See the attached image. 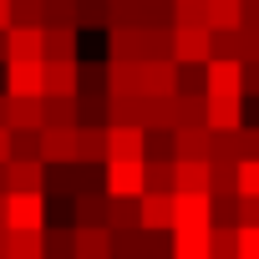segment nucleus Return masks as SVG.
Returning a JSON list of instances; mask_svg holds the SVG:
<instances>
[{
	"label": "nucleus",
	"instance_id": "nucleus-33",
	"mask_svg": "<svg viewBox=\"0 0 259 259\" xmlns=\"http://www.w3.org/2000/svg\"><path fill=\"white\" fill-rule=\"evenodd\" d=\"M234 188H239V198H259V158H239Z\"/></svg>",
	"mask_w": 259,
	"mask_h": 259
},
{
	"label": "nucleus",
	"instance_id": "nucleus-3",
	"mask_svg": "<svg viewBox=\"0 0 259 259\" xmlns=\"http://www.w3.org/2000/svg\"><path fill=\"white\" fill-rule=\"evenodd\" d=\"M138 87H143V97H173V92H178V66H173V56L138 61Z\"/></svg>",
	"mask_w": 259,
	"mask_h": 259
},
{
	"label": "nucleus",
	"instance_id": "nucleus-4",
	"mask_svg": "<svg viewBox=\"0 0 259 259\" xmlns=\"http://www.w3.org/2000/svg\"><path fill=\"white\" fill-rule=\"evenodd\" d=\"M173 66H208L213 61V51H208V31H183V26H173Z\"/></svg>",
	"mask_w": 259,
	"mask_h": 259
},
{
	"label": "nucleus",
	"instance_id": "nucleus-13",
	"mask_svg": "<svg viewBox=\"0 0 259 259\" xmlns=\"http://www.w3.org/2000/svg\"><path fill=\"white\" fill-rule=\"evenodd\" d=\"M76 163H107V122H76Z\"/></svg>",
	"mask_w": 259,
	"mask_h": 259
},
{
	"label": "nucleus",
	"instance_id": "nucleus-10",
	"mask_svg": "<svg viewBox=\"0 0 259 259\" xmlns=\"http://www.w3.org/2000/svg\"><path fill=\"white\" fill-rule=\"evenodd\" d=\"M138 229L168 234L173 229V193H143L138 198Z\"/></svg>",
	"mask_w": 259,
	"mask_h": 259
},
{
	"label": "nucleus",
	"instance_id": "nucleus-29",
	"mask_svg": "<svg viewBox=\"0 0 259 259\" xmlns=\"http://www.w3.org/2000/svg\"><path fill=\"white\" fill-rule=\"evenodd\" d=\"M208 31H239V0H203Z\"/></svg>",
	"mask_w": 259,
	"mask_h": 259
},
{
	"label": "nucleus",
	"instance_id": "nucleus-1",
	"mask_svg": "<svg viewBox=\"0 0 259 259\" xmlns=\"http://www.w3.org/2000/svg\"><path fill=\"white\" fill-rule=\"evenodd\" d=\"M102 188H107V198H143L148 193V163L143 158H112V163H102Z\"/></svg>",
	"mask_w": 259,
	"mask_h": 259
},
{
	"label": "nucleus",
	"instance_id": "nucleus-31",
	"mask_svg": "<svg viewBox=\"0 0 259 259\" xmlns=\"http://www.w3.org/2000/svg\"><path fill=\"white\" fill-rule=\"evenodd\" d=\"M173 127H203V97H178L173 92Z\"/></svg>",
	"mask_w": 259,
	"mask_h": 259
},
{
	"label": "nucleus",
	"instance_id": "nucleus-38",
	"mask_svg": "<svg viewBox=\"0 0 259 259\" xmlns=\"http://www.w3.org/2000/svg\"><path fill=\"white\" fill-rule=\"evenodd\" d=\"M178 97H203V66H178Z\"/></svg>",
	"mask_w": 259,
	"mask_h": 259
},
{
	"label": "nucleus",
	"instance_id": "nucleus-43",
	"mask_svg": "<svg viewBox=\"0 0 259 259\" xmlns=\"http://www.w3.org/2000/svg\"><path fill=\"white\" fill-rule=\"evenodd\" d=\"M239 259H259V229H239Z\"/></svg>",
	"mask_w": 259,
	"mask_h": 259
},
{
	"label": "nucleus",
	"instance_id": "nucleus-45",
	"mask_svg": "<svg viewBox=\"0 0 259 259\" xmlns=\"http://www.w3.org/2000/svg\"><path fill=\"white\" fill-rule=\"evenodd\" d=\"M0 31H11V0H0Z\"/></svg>",
	"mask_w": 259,
	"mask_h": 259
},
{
	"label": "nucleus",
	"instance_id": "nucleus-28",
	"mask_svg": "<svg viewBox=\"0 0 259 259\" xmlns=\"http://www.w3.org/2000/svg\"><path fill=\"white\" fill-rule=\"evenodd\" d=\"M168 11H173V26H183V31H208L203 0H168Z\"/></svg>",
	"mask_w": 259,
	"mask_h": 259
},
{
	"label": "nucleus",
	"instance_id": "nucleus-26",
	"mask_svg": "<svg viewBox=\"0 0 259 259\" xmlns=\"http://www.w3.org/2000/svg\"><path fill=\"white\" fill-rule=\"evenodd\" d=\"M76 229H107V193H81L76 198Z\"/></svg>",
	"mask_w": 259,
	"mask_h": 259
},
{
	"label": "nucleus",
	"instance_id": "nucleus-23",
	"mask_svg": "<svg viewBox=\"0 0 259 259\" xmlns=\"http://www.w3.org/2000/svg\"><path fill=\"white\" fill-rule=\"evenodd\" d=\"M71 234H76L71 259H112V234L107 229H71Z\"/></svg>",
	"mask_w": 259,
	"mask_h": 259
},
{
	"label": "nucleus",
	"instance_id": "nucleus-20",
	"mask_svg": "<svg viewBox=\"0 0 259 259\" xmlns=\"http://www.w3.org/2000/svg\"><path fill=\"white\" fill-rule=\"evenodd\" d=\"M173 193H208V163L173 158Z\"/></svg>",
	"mask_w": 259,
	"mask_h": 259
},
{
	"label": "nucleus",
	"instance_id": "nucleus-5",
	"mask_svg": "<svg viewBox=\"0 0 259 259\" xmlns=\"http://www.w3.org/2000/svg\"><path fill=\"white\" fill-rule=\"evenodd\" d=\"M213 198L208 193H173V229H208Z\"/></svg>",
	"mask_w": 259,
	"mask_h": 259
},
{
	"label": "nucleus",
	"instance_id": "nucleus-47",
	"mask_svg": "<svg viewBox=\"0 0 259 259\" xmlns=\"http://www.w3.org/2000/svg\"><path fill=\"white\" fill-rule=\"evenodd\" d=\"M0 229H6V193H0Z\"/></svg>",
	"mask_w": 259,
	"mask_h": 259
},
{
	"label": "nucleus",
	"instance_id": "nucleus-44",
	"mask_svg": "<svg viewBox=\"0 0 259 259\" xmlns=\"http://www.w3.org/2000/svg\"><path fill=\"white\" fill-rule=\"evenodd\" d=\"M0 163H11V127H0Z\"/></svg>",
	"mask_w": 259,
	"mask_h": 259
},
{
	"label": "nucleus",
	"instance_id": "nucleus-21",
	"mask_svg": "<svg viewBox=\"0 0 259 259\" xmlns=\"http://www.w3.org/2000/svg\"><path fill=\"white\" fill-rule=\"evenodd\" d=\"M107 97H143L138 61H107Z\"/></svg>",
	"mask_w": 259,
	"mask_h": 259
},
{
	"label": "nucleus",
	"instance_id": "nucleus-25",
	"mask_svg": "<svg viewBox=\"0 0 259 259\" xmlns=\"http://www.w3.org/2000/svg\"><path fill=\"white\" fill-rule=\"evenodd\" d=\"M6 259H46L41 229H6Z\"/></svg>",
	"mask_w": 259,
	"mask_h": 259
},
{
	"label": "nucleus",
	"instance_id": "nucleus-49",
	"mask_svg": "<svg viewBox=\"0 0 259 259\" xmlns=\"http://www.w3.org/2000/svg\"><path fill=\"white\" fill-rule=\"evenodd\" d=\"M0 61H6V31H0Z\"/></svg>",
	"mask_w": 259,
	"mask_h": 259
},
{
	"label": "nucleus",
	"instance_id": "nucleus-7",
	"mask_svg": "<svg viewBox=\"0 0 259 259\" xmlns=\"http://www.w3.org/2000/svg\"><path fill=\"white\" fill-rule=\"evenodd\" d=\"M46 188V163L41 158H11L6 163V193H41Z\"/></svg>",
	"mask_w": 259,
	"mask_h": 259
},
{
	"label": "nucleus",
	"instance_id": "nucleus-8",
	"mask_svg": "<svg viewBox=\"0 0 259 259\" xmlns=\"http://www.w3.org/2000/svg\"><path fill=\"white\" fill-rule=\"evenodd\" d=\"M46 168L56 163H76V127H41V153H36Z\"/></svg>",
	"mask_w": 259,
	"mask_h": 259
},
{
	"label": "nucleus",
	"instance_id": "nucleus-17",
	"mask_svg": "<svg viewBox=\"0 0 259 259\" xmlns=\"http://www.w3.org/2000/svg\"><path fill=\"white\" fill-rule=\"evenodd\" d=\"M173 158L208 163V127H173Z\"/></svg>",
	"mask_w": 259,
	"mask_h": 259
},
{
	"label": "nucleus",
	"instance_id": "nucleus-36",
	"mask_svg": "<svg viewBox=\"0 0 259 259\" xmlns=\"http://www.w3.org/2000/svg\"><path fill=\"white\" fill-rule=\"evenodd\" d=\"M81 26H107V0H76V31Z\"/></svg>",
	"mask_w": 259,
	"mask_h": 259
},
{
	"label": "nucleus",
	"instance_id": "nucleus-41",
	"mask_svg": "<svg viewBox=\"0 0 259 259\" xmlns=\"http://www.w3.org/2000/svg\"><path fill=\"white\" fill-rule=\"evenodd\" d=\"M239 61H259V31H239Z\"/></svg>",
	"mask_w": 259,
	"mask_h": 259
},
{
	"label": "nucleus",
	"instance_id": "nucleus-50",
	"mask_svg": "<svg viewBox=\"0 0 259 259\" xmlns=\"http://www.w3.org/2000/svg\"><path fill=\"white\" fill-rule=\"evenodd\" d=\"M0 259H6V229H0Z\"/></svg>",
	"mask_w": 259,
	"mask_h": 259
},
{
	"label": "nucleus",
	"instance_id": "nucleus-37",
	"mask_svg": "<svg viewBox=\"0 0 259 259\" xmlns=\"http://www.w3.org/2000/svg\"><path fill=\"white\" fill-rule=\"evenodd\" d=\"M41 153V133H16L11 127V158H36Z\"/></svg>",
	"mask_w": 259,
	"mask_h": 259
},
{
	"label": "nucleus",
	"instance_id": "nucleus-19",
	"mask_svg": "<svg viewBox=\"0 0 259 259\" xmlns=\"http://www.w3.org/2000/svg\"><path fill=\"white\" fill-rule=\"evenodd\" d=\"M168 234H173L168 259H213L208 254V229H168Z\"/></svg>",
	"mask_w": 259,
	"mask_h": 259
},
{
	"label": "nucleus",
	"instance_id": "nucleus-9",
	"mask_svg": "<svg viewBox=\"0 0 259 259\" xmlns=\"http://www.w3.org/2000/svg\"><path fill=\"white\" fill-rule=\"evenodd\" d=\"M203 127H213V133L244 127V97H203Z\"/></svg>",
	"mask_w": 259,
	"mask_h": 259
},
{
	"label": "nucleus",
	"instance_id": "nucleus-12",
	"mask_svg": "<svg viewBox=\"0 0 259 259\" xmlns=\"http://www.w3.org/2000/svg\"><path fill=\"white\" fill-rule=\"evenodd\" d=\"M81 61H41V97H76Z\"/></svg>",
	"mask_w": 259,
	"mask_h": 259
},
{
	"label": "nucleus",
	"instance_id": "nucleus-15",
	"mask_svg": "<svg viewBox=\"0 0 259 259\" xmlns=\"http://www.w3.org/2000/svg\"><path fill=\"white\" fill-rule=\"evenodd\" d=\"M6 61H41V26H11L6 31Z\"/></svg>",
	"mask_w": 259,
	"mask_h": 259
},
{
	"label": "nucleus",
	"instance_id": "nucleus-39",
	"mask_svg": "<svg viewBox=\"0 0 259 259\" xmlns=\"http://www.w3.org/2000/svg\"><path fill=\"white\" fill-rule=\"evenodd\" d=\"M234 143H239V158H259V127H234Z\"/></svg>",
	"mask_w": 259,
	"mask_h": 259
},
{
	"label": "nucleus",
	"instance_id": "nucleus-35",
	"mask_svg": "<svg viewBox=\"0 0 259 259\" xmlns=\"http://www.w3.org/2000/svg\"><path fill=\"white\" fill-rule=\"evenodd\" d=\"M208 51L224 61H239V31H208Z\"/></svg>",
	"mask_w": 259,
	"mask_h": 259
},
{
	"label": "nucleus",
	"instance_id": "nucleus-48",
	"mask_svg": "<svg viewBox=\"0 0 259 259\" xmlns=\"http://www.w3.org/2000/svg\"><path fill=\"white\" fill-rule=\"evenodd\" d=\"M0 193H6V163H0Z\"/></svg>",
	"mask_w": 259,
	"mask_h": 259
},
{
	"label": "nucleus",
	"instance_id": "nucleus-22",
	"mask_svg": "<svg viewBox=\"0 0 259 259\" xmlns=\"http://www.w3.org/2000/svg\"><path fill=\"white\" fill-rule=\"evenodd\" d=\"M41 127H76L81 122V107H76V97H41Z\"/></svg>",
	"mask_w": 259,
	"mask_h": 259
},
{
	"label": "nucleus",
	"instance_id": "nucleus-46",
	"mask_svg": "<svg viewBox=\"0 0 259 259\" xmlns=\"http://www.w3.org/2000/svg\"><path fill=\"white\" fill-rule=\"evenodd\" d=\"M6 107H11V97H0V127H6Z\"/></svg>",
	"mask_w": 259,
	"mask_h": 259
},
{
	"label": "nucleus",
	"instance_id": "nucleus-2",
	"mask_svg": "<svg viewBox=\"0 0 259 259\" xmlns=\"http://www.w3.org/2000/svg\"><path fill=\"white\" fill-rule=\"evenodd\" d=\"M6 229H46V193H6Z\"/></svg>",
	"mask_w": 259,
	"mask_h": 259
},
{
	"label": "nucleus",
	"instance_id": "nucleus-30",
	"mask_svg": "<svg viewBox=\"0 0 259 259\" xmlns=\"http://www.w3.org/2000/svg\"><path fill=\"white\" fill-rule=\"evenodd\" d=\"M71 249H76L71 229H41V254L46 259H71Z\"/></svg>",
	"mask_w": 259,
	"mask_h": 259
},
{
	"label": "nucleus",
	"instance_id": "nucleus-34",
	"mask_svg": "<svg viewBox=\"0 0 259 259\" xmlns=\"http://www.w3.org/2000/svg\"><path fill=\"white\" fill-rule=\"evenodd\" d=\"M46 11H41V0H11V26H41Z\"/></svg>",
	"mask_w": 259,
	"mask_h": 259
},
{
	"label": "nucleus",
	"instance_id": "nucleus-24",
	"mask_svg": "<svg viewBox=\"0 0 259 259\" xmlns=\"http://www.w3.org/2000/svg\"><path fill=\"white\" fill-rule=\"evenodd\" d=\"M112 31V56L107 61H143V31L138 26H107Z\"/></svg>",
	"mask_w": 259,
	"mask_h": 259
},
{
	"label": "nucleus",
	"instance_id": "nucleus-6",
	"mask_svg": "<svg viewBox=\"0 0 259 259\" xmlns=\"http://www.w3.org/2000/svg\"><path fill=\"white\" fill-rule=\"evenodd\" d=\"M143 153H148V127H133V122L107 127V163L112 158H143Z\"/></svg>",
	"mask_w": 259,
	"mask_h": 259
},
{
	"label": "nucleus",
	"instance_id": "nucleus-16",
	"mask_svg": "<svg viewBox=\"0 0 259 259\" xmlns=\"http://www.w3.org/2000/svg\"><path fill=\"white\" fill-rule=\"evenodd\" d=\"M6 92L11 97H41V61H6Z\"/></svg>",
	"mask_w": 259,
	"mask_h": 259
},
{
	"label": "nucleus",
	"instance_id": "nucleus-18",
	"mask_svg": "<svg viewBox=\"0 0 259 259\" xmlns=\"http://www.w3.org/2000/svg\"><path fill=\"white\" fill-rule=\"evenodd\" d=\"M41 97H11L6 107V127H16V133H41Z\"/></svg>",
	"mask_w": 259,
	"mask_h": 259
},
{
	"label": "nucleus",
	"instance_id": "nucleus-42",
	"mask_svg": "<svg viewBox=\"0 0 259 259\" xmlns=\"http://www.w3.org/2000/svg\"><path fill=\"white\" fill-rule=\"evenodd\" d=\"M239 229H259V198H239Z\"/></svg>",
	"mask_w": 259,
	"mask_h": 259
},
{
	"label": "nucleus",
	"instance_id": "nucleus-32",
	"mask_svg": "<svg viewBox=\"0 0 259 259\" xmlns=\"http://www.w3.org/2000/svg\"><path fill=\"white\" fill-rule=\"evenodd\" d=\"M148 163V193H173V158H143Z\"/></svg>",
	"mask_w": 259,
	"mask_h": 259
},
{
	"label": "nucleus",
	"instance_id": "nucleus-27",
	"mask_svg": "<svg viewBox=\"0 0 259 259\" xmlns=\"http://www.w3.org/2000/svg\"><path fill=\"white\" fill-rule=\"evenodd\" d=\"M208 254L213 259H239V224H208Z\"/></svg>",
	"mask_w": 259,
	"mask_h": 259
},
{
	"label": "nucleus",
	"instance_id": "nucleus-14",
	"mask_svg": "<svg viewBox=\"0 0 259 259\" xmlns=\"http://www.w3.org/2000/svg\"><path fill=\"white\" fill-rule=\"evenodd\" d=\"M41 61H76V26H41Z\"/></svg>",
	"mask_w": 259,
	"mask_h": 259
},
{
	"label": "nucleus",
	"instance_id": "nucleus-40",
	"mask_svg": "<svg viewBox=\"0 0 259 259\" xmlns=\"http://www.w3.org/2000/svg\"><path fill=\"white\" fill-rule=\"evenodd\" d=\"M239 92L259 97V61H239Z\"/></svg>",
	"mask_w": 259,
	"mask_h": 259
},
{
	"label": "nucleus",
	"instance_id": "nucleus-11",
	"mask_svg": "<svg viewBox=\"0 0 259 259\" xmlns=\"http://www.w3.org/2000/svg\"><path fill=\"white\" fill-rule=\"evenodd\" d=\"M203 97H244V92H239V61L213 56V61L203 66Z\"/></svg>",
	"mask_w": 259,
	"mask_h": 259
}]
</instances>
